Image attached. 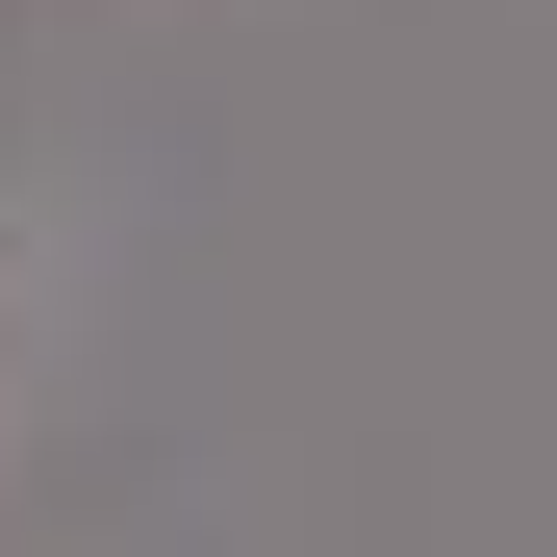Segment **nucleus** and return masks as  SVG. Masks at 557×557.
I'll list each match as a JSON object with an SVG mask.
<instances>
[]
</instances>
